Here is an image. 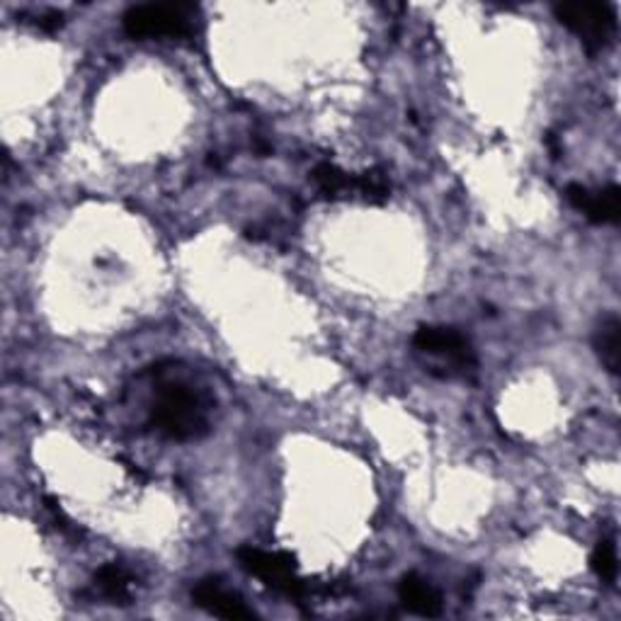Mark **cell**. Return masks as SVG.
Segmentation results:
<instances>
[{
	"mask_svg": "<svg viewBox=\"0 0 621 621\" xmlns=\"http://www.w3.org/2000/svg\"><path fill=\"white\" fill-rule=\"evenodd\" d=\"M590 564H592V570L597 573V578H600V580H605V583L617 580V570H619L617 551H614V544L609 542V539L597 544V548L592 551Z\"/></svg>",
	"mask_w": 621,
	"mask_h": 621,
	"instance_id": "cell-13",
	"label": "cell"
},
{
	"mask_svg": "<svg viewBox=\"0 0 621 621\" xmlns=\"http://www.w3.org/2000/svg\"><path fill=\"white\" fill-rule=\"evenodd\" d=\"M37 25H40L44 32H56L58 27L64 25V15H62V13H44V15H40Z\"/></svg>",
	"mask_w": 621,
	"mask_h": 621,
	"instance_id": "cell-14",
	"label": "cell"
},
{
	"mask_svg": "<svg viewBox=\"0 0 621 621\" xmlns=\"http://www.w3.org/2000/svg\"><path fill=\"white\" fill-rule=\"evenodd\" d=\"M413 345L423 353L437 355L450 359L452 365L462 367V369H472L476 367V355L468 340L454 331V328H435V325H423L413 337Z\"/></svg>",
	"mask_w": 621,
	"mask_h": 621,
	"instance_id": "cell-5",
	"label": "cell"
},
{
	"mask_svg": "<svg viewBox=\"0 0 621 621\" xmlns=\"http://www.w3.org/2000/svg\"><path fill=\"white\" fill-rule=\"evenodd\" d=\"M398 597H401L408 612L418 617L432 619L442 614L440 592L428 580L420 578L418 573H408V576L401 578V583H398Z\"/></svg>",
	"mask_w": 621,
	"mask_h": 621,
	"instance_id": "cell-8",
	"label": "cell"
},
{
	"mask_svg": "<svg viewBox=\"0 0 621 621\" xmlns=\"http://www.w3.org/2000/svg\"><path fill=\"white\" fill-rule=\"evenodd\" d=\"M311 180L325 199H357V175L340 170L333 163H319L311 173Z\"/></svg>",
	"mask_w": 621,
	"mask_h": 621,
	"instance_id": "cell-9",
	"label": "cell"
},
{
	"mask_svg": "<svg viewBox=\"0 0 621 621\" xmlns=\"http://www.w3.org/2000/svg\"><path fill=\"white\" fill-rule=\"evenodd\" d=\"M195 5L146 3L129 8L122 18V27L132 40H180L195 32Z\"/></svg>",
	"mask_w": 621,
	"mask_h": 621,
	"instance_id": "cell-2",
	"label": "cell"
},
{
	"mask_svg": "<svg viewBox=\"0 0 621 621\" xmlns=\"http://www.w3.org/2000/svg\"><path fill=\"white\" fill-rule=\"evenodd\" d=\"M132 583H134L132 573L117 564L102 566L96 573V585L100 588V592L114 605H129V600H132Z\"/></svg>",
	"mask_w": 621,
	"mask_h": 621,
	"instance_id": "cell-11",
	"label": "cell"
},
{
	"mask_svg": "<svg viewBox=\"0 0 621 621\" xmlns=\"http://www.w3.org/2000/svg\"><path fill=\"white\" fill-rule=\"evenodd\" d=\"M391 195L389 175L381 168H372L357 175V199H365L369 204H384Z\"/></svg>",
	"mask_w": 621,
	"mask_h": 621,
	"instance_id": "cell-12",
	"label": "cell"
},
{
	"mask_svg": "<svg viewBox=\"0 0 621 621\" xmlns=\"http://www.w3.org/2000/svg\"><path fill=\"white\" fill-rule=\"evenodd\" d=\"M592 345L597 350V357H600V362L607 367V372L619 374V367H621V321H619V315H614V313L605 315L602 323L597 325Z\"/></svg>",
	"mask_w": 621,
	"mask_h": 621,
	"instance_id": "cell-10",
	"label": "cell"
},
{
	"mask_svg": "<svg viewBox=\"0 0 621 621\" xmlns=\"http://www.w3.org/2000/svg\"><path fill=\"white\" fill-rule=\"evenodd\" d=\"M566 199L592 224H617L621 219V190L617 185H609L600 192H590L588 187L573 182L566 187Z\"/></svg>",
	"mask_w": 621,
	"mask_h": 621,
	"instance_id": "cell-6",
	"label": "cell"
},
{
	"mask_svg": "<svg viewBox=\"0 0 621 621\" xmlns=\"http://www.w3.org/2000/svg\"><path fill=\"white\" fill-rule=\"evenodd\" d=\"M192 602L197 607L207 609L209 614L221 617V619H231V621H251V619H255L253 609L245 607L241 597L229 592L217 578L199 580L195 588H192Z\"/></svg>",
	"mask_w": 621,
	"mask_h": 621,
	"instance_id": "cell-7",
	"label": "cell"
},
{
	"mask_svg": "<svg viewBox=\"0 0 621 621\" xmlns=\"http://www.w3.org/2000/svg\"><path fill=\"white\" fill-rule=\"evenodd\" d=\"M239 561L245 570L253 573L257 580H263L269 590L282 592L291 597V600H303V597L313 592L311 585L297 576L295 556L285 554V551L269 554V551L243 546L239 548Z\"/></svg>",
	"mask_w": 621,
	"mask_h": 621,
	"instance_id": "cell-3",
	"label": "cell"
},
{
	"mask_svg": "<svg viewBox=\"0 0 621 621\" xmlns=\"http://www.w3.org/2000/svg\"><path fill=\"white\" fill-rule=\"evenodd\" d=\"M148 423L154 425L163 437L175 442L199 440L207 435L209 420L202 396L195 393L185 384L160 386L154 408H151Z\"/></svg>",
	"mask_w": 621,
	"mask_h": 621,
	"instance_id": "cell-1",
	"label": "cell"
},
{
	"mask_svg": "<svg viewBox=\"0 0 621 621\" xmlns=\"http://www.w3.org/2000/svg\"><path fill=\"white\" fill-rule=\"evenodd\" d=\"M554 13L561 25L578 34L588 54H600L617 30L614 10L607 3H561Z\"/></svg>",
	"mask_w": 621,
	"mask_h": 621,
	"instance_id": "cell-4",
	"label": "cell"
}]
</instances>
